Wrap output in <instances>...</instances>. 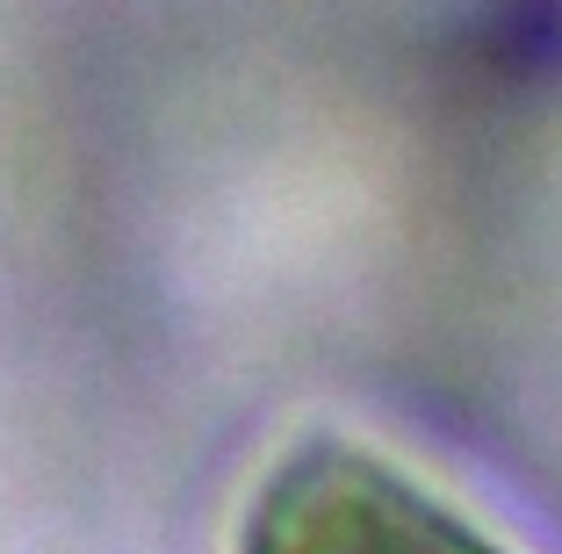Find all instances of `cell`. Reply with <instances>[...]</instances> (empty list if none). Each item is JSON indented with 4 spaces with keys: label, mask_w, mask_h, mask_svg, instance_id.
<instances>
[{
    "label": "cell",
    "mask_w": 562,
    "mask_h": 554,
    "mask_svg": "<svg viewBox=\"0 0 562 554\" xmlns=\"http://www.w3.org/2000/svg\"><path fill=\"white\" fill-rule=\"evenodd\" d=\"M232 554H513L404 461L339 432L281 446L252 483Z\"/></svg>",
    "instance_id": "1"
}]
</instances>
